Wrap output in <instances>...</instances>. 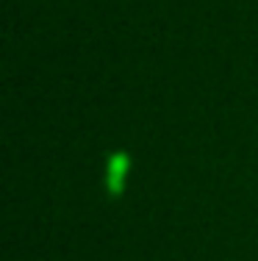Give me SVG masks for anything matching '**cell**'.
I'll return each instance as SVG.
<instances>
[{
    "mask_svg": "<svg viewBox=\"0 0 258 261\" xmlns=\"http://www.w3.org/2000/svg\"><path fill=\"white\" fill-rule=\"evenodd\" d=\"M128 167H131V159H128L122 150H117V153L108 156V192H111V195H122Z\"/></svg>",
    "mask_w": 258,
    "mask_h": 261,
    "instance_id": "1",
    "label": "cell"
}]
</instances>
